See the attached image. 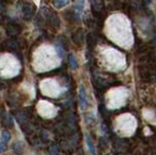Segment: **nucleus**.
Masks as SVG:
<instances>
[{"label": "nucleus", "mask_w": 156, "mask_h": 155, "mask_svg": "<svg viewBox=\"0 0 156 155\" xmlns=\"http://www.w3.org/2000/svg\"><path fill=\"white\" fill-rule=\"evenodd\" d=\"M113 26V30L116 34L114 42L123 48H130L134 44V35L130 21L127 19V17L119 15L115 18V23Z\"/></svg>", "instance_id": "obj_1"}, {"label": "nucleus", "mask_w": 156, "mask_h": 155, "mask_svg": "<svg viewBox=\"0 0 156 155\" xmlns=\"http://www.w3.org/2000/svg\"><path fill=\"white\" fill-rule=\"evenodd\" d=\"M138 128L136 117L131 113H122L114 120V131L122 138L132 137Z\"/></svg>", "instance_id": "obj_2"}, {"label": "nucleus", "mask_w": 156, "mask_h": 155, "mask_svg": "<svg viewBox=\"0 0 156 155\" xmlns=\"http://www.w3.org/2000/svg\"><path fill=\"white\" fill-rule=\"evenodd\" d=\"M129 98V91L125 87H116L109 90L105 96V104L109 109H117L124 106Z\"/></svg>", "instance_id": "obj_3"}, {"label": "nucleus", "mask_w": 156, "mask_h": 155, "mask_svg": "<svg viewBox=\"0 0 156 155\" xmlns=\"http://www.w3.org/2000/svg\"><path fill=\"white\" fill-rule=\"evenodd\" d=\"M107 57V65L109 66V70L118 71L123 69L126 66V59L123 54L119 51L110 48L109 53L106 55Z\"/></svg>", "instance_id": "obj_4"}, {"label": "nucleus", "mask_w": 156, "mask_h": 155, "mask_svg": "<svg viewBox=\"0 0 156 155\" xmlns=\"http://www.w3.org/2000/svg\"><path fill=\"white\" fill-rule=\"evenodd\" d=\"M36 108L38 114L44 118H53L58 113V109L57 107H55V105H53L49 101H45V100L39 101Z\"/></svg>", "instance_id": "obj_5"}, {"label": "nucleus", "mask_w": 156, "mask_h": 155, "mask_svg": "<svg viewBox=\"0 0 156 155\" xmlns=\"http://www.w3.org/2000/svg\"><path fill=\"white\" fill-rule=\"evenodd\" d=\"M42 93L44 95H46L48 97H52V98H56L58 95L61 94V89L53 80H45L43 82V84L41 86Z\"/></svg>", "instance_id": "obj_6"}, {"label": "nucleus", "mask_w": 156, "mask_h": 155, "mask_svg": "<svg viewBox=\"0 0 156 155\" xmlns=\"http://www.w3.org/2000/svg\"><path fill=\"white\" fill-rule=\"evenodd\" d=\"M44 18L46 19L48 23L50 25L54 30H58V27L61 26V21L60 18H58V14L56 12H46V15H44Z\"/></svg>", "instance_id": "obj_7"}, {"label": "nucleus", "mask_w": 156, "mask_h": 155, "mask_svg": "<svg viewBox=\"0 0 156 155\" xmlns=\"http://www.w3.org/2000/svg\"><path fill=\"white\" fill-rule=\"evenodd\" d=\"M35 11H36V7L35 5L30 2V1H27L23 3V15L26 20H30L33 18V16L35 15Z\"/></svg>", "instance_id": "obj_8"}, {"label": "nucleus", "mask_w": 156, "mask_h": 155, "mask_svg": "<svg viewBox=\"0 0 156 155\" xmlns=\"http://www.w3.org/2000/svg\"><path fill=\"white\" fill-rule=\"evenodd\" d=\"M6 33L10 37H17L21 34L22 32V27L20 26L18 23H9L6 26Z\"/></svg>", "instance_id": "obj_9"}, {"label": "nucleus", "mask_w": 156, "mask_h": 155, "mask_svg": "<svg viewBox=\"0 0 156 155\" xmlns=\"http://www.w3.org/2000/svg\"><path fill=\"white\" fill-rule=\"evenodd\" d=\"M78 100H79V105L81 109H86L88 107V100L85 87L81 85L79 87V93H78Z\"/></svg>", "instance_id": "obj_10"}, {"label": "nucleus", "mask_w": 156, "mask_h": 155, "mask_svg": "<svg viewBox=\"0 0 156 155\" xmlns=\"http://www.w3.org/2000/svg\"><path fill=\"white\" fill-rule=\"evenodd\" d=\"M143 116L148 123L156 125V111L155 110L151 108H144L143 110Z\"/></svg>", "instance_id": "obj_11"}, {"label": "nucleus", "mask_w": 156, "mask_h": 155, "mask_svg": "<svg viewBox=\"0 0 156 155\" xmlns=\"http://www.w3.org/2000/svg\"><path fill=\"white\" fill-rule=\"evenodd\" d=\"M72 41L77 46H81L84 42V33H83L82 28H78V30L72 34Z\"/></svg>", "instance_id": "obj_12"}, {"label": "nucleus", "mask_w": 156, "mask_h": 155, "mask_svg": "<svg viewBox=\"0 0 156 155\" xmlns=\"http://www.w3.org/2000/svg\"><path fill=\"white\" fill-rule=\"evenodd\" d=\"M4 49L7 51H12V50H16L19 48V42L16 39H10V40H6L3 43Z\"/></svg>", "instance_id": "obj_13"}, {"label": "nucleus", "mask_w": 156, "mask_h": 155, "mask_svg": "<svg viewBox=\"0 0 156 155\" xmlns=\"http://www.w3.org/2000/svg\"><path fill=\"white\" fill-rule=\"evenodd\" d=\"M63 17L66 18V20L68 23H74L77 21V13L75 11H71V10H67L63 13Z\"/></svg>", "instance_id": "obj_14"}, {"label": "nucleus", "mask_w": 156, "mask_h": 155, "mask_svg": "<svg viewBox=\"0 0 156 155\" xmlns=\"http://www.w3.org/2000/svg\"><path fill=\"white\" fill-rule=\"evenodd\" d=\"M52 3L55 8L57 9H61L66 6L68 3H69V0H52Z\"/></svg>", "instance_id": "obj_15"}, {"label": "nucleus", "mask_w": 156, "mask_h": 155, "mask_svg": "<svg viewBox=\"0 0 156 155\" xmlns=\"http://www.w3.org/2000/svg\"><path fill=\"white\" fill-rule=\"evenodd\" d=\"M58 43L63 48V50H65V51L67 50L68 47H69V44H68V40H67L66 36H65V35L58 36Z\"/></svg>", "instance_id": "obj_16"}, {"label": "nucleus", "mask_w": 156, "mask_h": 155, "mask_svg": "<svg viewBox=\"0 0 156 155\" xmlns=\"http://www.w3.org/2000/svg\"><path fill=\"white\" fill-rule=\"evenodd\" d=\"M68 62H69V65H70L72 69H78V62H77L76 57L73 54L68 55Z\"/></svg>", "instance_id": "obj_17"}, {"label": "nucleus", "mask_w": 156, "mask_h": 155, "mask_svg": "<svg viewBox=\"0 0 156 155\" xmlns=\"http://www.w3.org/2000/svg\"><path fill=\"white\" fill-rule=\"evenodd\" d=\"M86 143H87V147L89 149L90 154L91 155H96V149L94 146V143H93L92 139L89 137H86Z\"/></svg>", "instance_id": "obj_18"}, {"label": "nucleus", "mask_w": 156, "mask_h": 155, "mask_svg": "<svg viewBox=\"0 0 156 155\" xmlns=\"http://www.w3.org/2000/svg\"><path fill=\"white\" fill-rule=\"evenodd\" d=\"M83 9H84V0H78L75 4V12L77 14H80Z\"/></svg>", "instance_id": "obj_19"}, {"label": "nucleus", "mask_w": 156, "mask_h": 155, "mask_svg": "<svg viewBox=\"0 0 156 155\" xmlns=\"http://www.w3.org/2000/svg\"><path fill=\"white\" fill-rule=\"evenodd\" d=\"M55 48H56V51H57V53H58V55L60 56L61 58H62L63 55H65V50H63V48H62L60 44H58V43H57L56 46H55Z\"/></svg>", "instance_id": "obj_20"}, {"label": "nucleus", "mask_w": 156, "mask_h": 155, "mask_svg": "<svg viewBox=\"0 0 156 155\" xmlns=\"http://www.w3.org/2000/svg\"><path fill=\"white\" fill-rule=\"evenodd\" d=\"M6 148H7L6 143L0 139V153H3V152L6 151Z\"/></svg>", "instance_id": "obj_21"}, {"label": "nucleus", "mask_w": 156, "mask_h": 155, "mask_svg": "<svg viewBox=\"0 0 156 155\" xmlns=\"http://www.w3.org/2000/svg\"><path fill=\"white\" fill-rule=\"evenodd\" d=\"M2 137H3L4 140L8 142V140L10 139V138H11V136H10L9 132H7V131H4V132L2 133Z\"/></svg>", "instance_id": "obj_22"}, {"label": "nucleus", "mask_w": 156, "mask_h": 155, "mask_svg": "<svg viewBox=\"0 0 156 155\" xmlns=\"http://www.w3.org/2000/svg\"><path fill=\"white\" fill-rule=\"evenodd\" d=\"M1 22H2V18H1V16H0V23H1Z\"/></svg>", "instance_id": "obj_23"}, {"label": "nucleus", "mask_w": 156, "mask_h": 155, "mask_svg": "<svg viewBox=\"0 0 156 155\" xmlns=\"http://www.w3.org/2000/svg\"><path fill=\"white\" fill-rule=\"evenodd\" d=\"M5 1H9L10 2V1H13V0H5Z\"/></svg>", "instance_id": "obj_24"}, {"label": "nucleus", "mask_w": 156, "mask_h": 155, "mask_svg": "<svg viewBox=\"0 0 156 155\" xmlns=\"http://www.w3.org/2000/svg\"><path fill=\"white\" fill-rule=\"evenodd\" d=\"M147 1H151V0H147Z\"/></svg>", "instance_id": "obj_25"}]
</instances>
